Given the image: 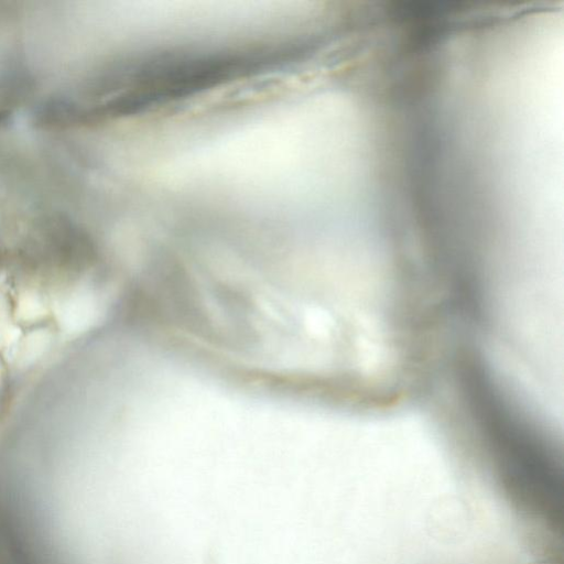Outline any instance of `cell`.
<instances>
[{"instance_id": "6da1fadb", "label": "cell", "mask_w": 564, "mask_h": 564, "mask_svg": "<svg viewBox=\"0 0 564 564\" xmlns=\"http://www.w3.org/2000/svg\"><path fill=\"white\" fill-rule=\"evenodd\" d=\"M147 564H314L300 490L226 485L155 503Z\"/></svg>"}, {"instance_id": "7a4b0ae2", "label": "cell", "mask_w": 564, "mask_h": 564, "mask_svg": "<svg viewBox=\"0 0 564 564\" xmlns=\"http://www.w3.org/2000/svg\"><path fill=\"white\" fill-rule=\"evenodd\" d=\"M84 91H85V89H84ZM85 98H86V95H85ZM86 105H87V101H86ZM87 112H88V107H87ZM88 120H89V115H88ZM89 128H90V121H89ZM90 135H91V130H90ZM91 141H93V137H91Z\"/></svg>"}, {"instance_id": "3957f363", "label": "cell", "mask_w": 564, "mask_h": 564, "mask_svg": "<svg viewBox=\"0 0 564 564\" xmlns=\"http://www.w3.org/2000/svg\"><path fill=\"white\" fill-rule=\"evenodd\" d=\"M430 77V76H429ZM427 88H430V78H429V85ZM426 97H429V89L426 90Z\"/></svg>"}]
</instances>
